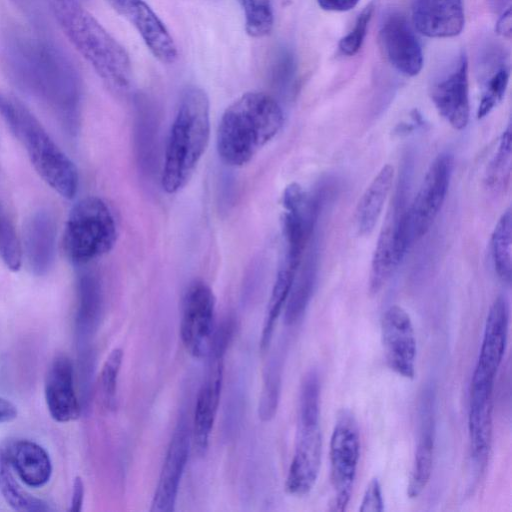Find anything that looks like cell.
Masks as SVG:
<instances>
[{
  "mask_svg": "<svg viewBox=\"0 0 512 512\" xmlns=\"http://www.w3.org/2000/svg\"><path fill=\"white\" fill-rule=\"evenodd\" d=\"M6 59L15 81L72 131L79 119L81 81L68 55L47 39L16 35L8 41Z\"/></svg>",
  "mask_w": 512,
  "mask_h": 512,
  "instance_id": "1",
  "label": "cell"
},
{
  "mask_svg": "<svg viewBox=\"0 0 512 512\" xmlns=\"http://www.w3.org/2000/svg\"><path fill=\"white\" fill-rule=\"evenodd\" d=\"M284 114L264 92H247L230 104L217 129V152L229 166L248 162L281 130Z\"/></svg>",
  "mask_w": 512,
  "mask_h": 512,
  "instance_id": "2",
  "label": "cell"
},
{
  "mask_svg": "<svg viewBox=\"0 0 512 512\" xmlns=\"http://www.w3.org/2000/svg\"><path fill=\"white\" fill-rule=\"evenodd\" d=\"M210 137V103L200 87H186L170 127L161 185L168 194L183 189L191 179Z\"/></svg>",
  "mask_w": 512,
  "mask_h": 512,
  "instance_id": "3",
  "label": "cell"
},
{
  "mask_svg": "<svg viewBox=\"0 0 512 512\" xmlns=\"http://www.w3.org/2000/svg\"><path fill=\"white\" fill-rule=\"evenodd\" d=\"M52 10L63 32L112 89L128 88L132 69L124 47L81 6V3L51 0Z\"/></svg>",
  "mask_w": 512,
  "mask_h": 512,
  "instance_id": "4",
  "label": "cell"
},
{
  "mask_svg": "<svg viewBox=\"0 0 512 512\" xmlns=\"http://www.w3.org/2000/svg\"><path fill=\"white\" fill-rule=\"evenodd\" d=\"M0 114L25 148L40 177L59 195L72 199L79 186L77 168L34 114L18 98L4 91H0Z\"/></svg>",
  "mask_w": 512,
  "mask_h": 512,
  "instance_id": "5",
  "label": "cell"
},
{
  "mask_svg": "<svg viewBox=\"0 0 512 512\" xmlns=\"http://www.w3.org/2000/svg\"><path fill=\"white\" fill-rule=\"evenodd\" d=\"M320 382L316 371L302 380L298 405L296 444L285 488L294 496H304L314 487L321 466Z\"/></svg>",
  "mask_w": 512,
  "mask_h": 512,
  "instance_id": "6",
  "label": "cell"
},
{
  "mask_svg": "<svg viewBox=\"0 0 512 512\" xmlns=\"http://www.w3.org/2000/svg\"><path fill=\"white\" fill-rule=\"evenodd\" d=\"M117 224L109 205L87 196L71 209L63 233V249L74 264L83 265L107 254L117 240Z\"/></svg>",
  "mask_w": 512,
  "mask_h": 512,
  "instance_id": "7",
  "label": "cell"
},
{
  "mask_svg": "<svg viewBox=\"0 0 512 512\" xmlns=\"http://www.w3.org/2000/svg\"><path fill=\"white\" fill-rule=\"evenodd\" d=\"M331 511L343 512L350 501L360 459V435L353 414L343 410L330 438Z\"/></svg>",
  "mask_w": 512,
  "mask_h": 512,
  "instance_id": "8",
  "label": "cell"
},
{
  "mask_svg": "<svg viewBox=\"0 0 512 512\" xmlns=\"http://www.w3.org/2000/svg\"><path fill=\"white\" fill-rule=\"evenodd\" d=\"M509 319V302L504 295H499L486 317L469 393L493 395L496 375L507 347Z\"/></svg>",
  "mask_w": 512,
  "mask_h": 512,
  "instance_id": "9",
  "label": "cell"
},
{
  "mask_svg": "<svg viewBox=\"0 0 512 512\" xmlns=\"http://www.w3.org/2000/svg\"><path fill=\"white\" fill-rule=\"evenodd\" d=\"M215 296L208 284L194 280L187 287L181 310L180 337L194 357L208 355L215 331Z\"/></svg>",
  "mask_w": 512,
  "mask_h": 512,
  "instance_id": "10",
  "label": "cell"
},
{
  "mask_svg": "<svg viewBox=\"0 0 512 512\" xmlns=\"http://www.w3.org/2000/svg\"><path fill=\"white\" fill-rule=\"evenodd\" d=\"M453 169V157L441 153L430 164L411 205L406 209L412 241L424 236L434 223L446 198Z\"/></svg>",
  "mask_w": 512,
  "mask_h": 512,
  "instance_id": "11",
  "label": "cell"
},
{
  "mask_svg": "<svg viewBox=\"0 0 512 512\" xmlns=\"http://www.w3.org/2000/svg\"><path fill=\"white\" fill-rule=\"evenodd\" d=\"M229 344L213 341L208 353V366L196 398L192 439L199 455L205 454L217 414L224 373V355Z\"/></svg>",
  "mask_w": 512,
  "mask_h": 512,
  "instance_id": "12",
  "label": "cell"
},
{
  "mask_svg": "<svg viewBox=\"0 0 512 512\" xmlns=\"http://www.w3.org/2000/svg\"><path fill=\"white\" fill-rule=\"evenodd\" d=\"M381 342L387 366L406 379L415 377L417 341L412 319L399 305L387 308L381 319Z\"/></svg>",
  "mask_w": 512,
  "mask_h": 512,
  "instance_id": "13",
  "label": "cell"
},
{
  "mask_svg": "<svg viewBox=\"0 0 512 512\" xmlns=\"http://www.w3.org/2000/svg\"><path fill=\"white\" fill-rule=\"evenodd\" d=\"M139 33L151 54L163 64L178 58L177 46L158 15L144 0H107Z\"/></svg>",
  "mask_w": 512,
  "mask_h": 512,
  "instance_id": "14",
  "label": "cell"
},
{
  "mask_svg": "<svg viewBox=\"0 0 512 512\" xmlns=\"http://www.w3.org/2000/svg\"><path fill=\"white\" fill-rule=\"evenodd\" d=\"M379 46L386 60L401 74L414 77L423 67V52L406 18L389 15L379 31Z\"/></svg>",
  "mask_w": 512,
  "mask_h": 512,
  "instance_id": "15",
  "label": "cell"
},
{
  "mask_svg": "<svg viewBox=\"0 0 512 512\" xmlns=\"http://www.w3.org/2000/svg\"><path fill=\"white\" fill-rule=\"evenodd\" d=\"M187 424L185 418L180 419L173 432L151 503L152 512H172L175 509L190 452L191 433Z\"/></svg>",
  "mask_w": 512,
  "mask_h": 512,
  "instance_id": "16",
  "label": "cell"
},
{
  "mask_svg": "<svg viewBox=\"0 0 512 512\" xmlns=\"http://www.w3.org/2000/svg\"><path fill=\"white\" fill-rule=\"evenodd\" d=\"M431 99L438 113L456 130L464 129L470 116L468 60L460 56L457 68L432 88Z\"/></svg>",
  "mask_w": 512,
  "mask_h": 512,
  "instance_id": "17",
  "label": "cell"
},
{
  "mask_svg": "<svg viewBox=\"0 0 512 512\" xmlns=\"http://www.w3.org/2000/svg\"><path fill=\"white\" fill-rule=\"evenodd\" d=\"M412 22L427 37H455L465 23L463 0H412Z\"/></svg>",
  "mask_w": 512,
  "mask_h": 512,
  "instance_id": "18",
  "label": "cell"
},
{
  "mask_svg": "<svg viewBox=\"0 0 512 512\" xmlns=\"http://www.w3.org/2000/svg\"><path fill=\"white\" fill-rule=\"evenodd\" d=\"M45 400L51 417L57 422L79 418L81 406L74 387V370L67 356H57L45 378Z\"/></svg>",
  "mask_w": 512,
  "mask_h": 512,
  "instance_id": "19",
  "label": "cell"
},
{
  "mask_svg": "<svg viewBox=\"0 0 512 512\" xmlns=\"http://www.w3.org/2000/svg\"><path fill=\"white\" fill-rule=\"evenodd\" d=\"M434 394L425 390L419 406V436L407 485L409 498L418 497L426 488L433 467L435 443Z\"/></svg>",
  "mask_w": 512,
  "mask_h": 512,
  "instance_id": "20",
  "label": "cell"
},
{
  "mask_svg": "<svg viewBox=\"0 0 512 512\" xmlns=\"http://www.w3.org/2000/svg\"><path fill=\"white\" fill-rule=\"evenodd\" d=\"M56 249V226L47 211L36 212L28 221L24 236V250L29 267L36 275H44L51 268Z\"/></svg>",
  "mask_w": 512,
  "mask_h": 512,
  "instance_id": "21",
  "label": "cell"
},
{
  "mask_svg": "<svg viewBox=\"0 0 512 512\" xmlns=\"http://www.w3.org/2000/svg\"><path fill=\"white\" fill-rule=\"evenodd\" d=\"M9 463L27 486L39 488L50 480L52 463L47 451L30 440H17L5 446Z\"/></svg>",
  "mask_w": 512,
  "mask_h": 512,
  "instance_id": "22",
  "label": "cell"
},
{
  "mask_svg": "<svg viewBox=\"0 0 512 512\" xmlns=\"http://www.w3.org/2000/svg\"><path fill=\"white\" fill-rule=\"evenodd\" d=\"M393 180L394 168L386 164L365 189L355 212L358 234L366 235L373 231L391 191Z\"/></svg>",
  "mask_w": 512,
  "mask_h": 512,
  "instance_id": "23",
  "label": "cell"
},
{
  "mask_svg": "<svg viewBox=\"0 0 512 512\" xmlns=\"http://www.w3.org/2000/svg\"><path fill=\"white\" fill-rule=\"evenodd\" d=\"M400 262L396 250L393 213L383 225L374 249L369 275V290L372 294L383 288Z\"/></svg>",
  "mask_w": 512,
  "mask_h": 512,
  "instance_id": "24",
  "label": "cell"
},
{
  "mask_svg": "<svg viewBox=\"0 0 512 512\" xmlns=\"http://www.w3.org/2000/svg\"><path fill=\"white\" fill-rule=\"evenodd\" d=\"M301 261L285 254L278 269L268 302L260 346L264 350L270 343L275 323L284 308Z\"/></svg>",
  "mask_w": 512,
  "mask_h": 512,
  "instance_id": "25",
  "label": "cell"
},
{
  "mask_svg": "<svg viewBox=\"0 0 512 512\" xmlns=\"http://www.w3.org/2000/svg\"><path fill=\"white\" fill-rule=\"evenodd\" d=\"M102 310V288L98 277L83 273L78 280V329L83 334L91 333L96 327Z\"/></svg>",
  "mask_w": 512,
  "mask_h": 512,
  "instance_id": "26",
  "label": "cell"
},
{
  "mask_svg": "<svg viewBox=\"0 0 512 512\" xmlns=\"http://www.w3.org/2000/svg\"><path fill=\"white\" fill-rule=\"evenodd\" d=\"M0 492L8 505L16 511L40 512L52 510L45 501L33 497L22 489L14 476L5 446H0Z\"/></svg>",
  "mask_w": 512,
  "mask_h": 512,
  "instance_id": "27",
  "label": "cell"
},
{
  "mask_svg": "<svg viewBox=\"0 0 512 512\" xmlns=\"http://www.w3.org/2000/svg\"><path fill=\"white\" fill-rule=\"evenodd\" d=\"M316 280L315 258L311 255L299 275L295 276L289 296L284 306V323L287 326L294 325L306 311L313 294Z\"/></svg>",
  "mask_w": 512,
  "mask_h": 512,
  "instance_id": "28",
  "label": "cell"
},
{
  "mask_svg": "<svg viewBox=\"0 0 512 512\" xmlns=\"http://www.w3.org/2000/svg\"><path fill=\"white\" fill-rule=\"evenodd\" d=\"M512 215L508 208L499 218L491 235V256L495 271L506 283L511 281Z\"/></svg>",
  "mask_w": 512,
  "mask_h": 512,
  "instance_id": "29",
  "label": "cell"
},
{
  "mask_svg": "<svg viewBox=\"0 0 512 512\" xmlns=\"http://www.w3.org/2000/svg\"><path fill=\"white\" fill-rule=\"evenodd\" d=\"M511 127L510 125L503 132L497 151L489 163L485 176L487 188L493 192L504 191L510 182L511 175Z\"/></svg>",
  "mask_w": 512,
  "mask_h": 512,
  "instance_id": "30",
  "label": "cell"
},
{
  "mask_svg": "<svg viewBox=\"0 0 512 512\" xmlns=\"http://www.w3.org/2000/svg\"><path fill=\"white\" fill-rule=\"evenodd\" d=\"M245 17L246 33L252 38L268 36L274 26V13L270 0H237Z\"/></svg>",
  "mask_w": 512,
  "mask_h": 512,
  "instance_id": "31",
  "label": "cell"
},
{
  "mask_svg": "<svg viewBox=\"0 0 512 512\" xmlns=\"http://www.w3.org/2000/svg\"><path fill=\"white\" fill-rule=\"evenodd\" d=\"M22 253L15 227L0 201V258L8 269L18 271L22 264Z\"/></svg>",
  "mask_w": 512,
  "mask_h": 512,
  "instance_id": "32",
  "label": "cell"
},
{
  "mask_svg": "<svg viewBox=\"0 0 512 512\" xmlns=\"http://www.w3.org/2000/svg\"><path fill=\"white\" fill-rule=\"evenodd\" d=\"M122 361V349H113L105 360L100 373V395L102 402L107 409H113L116 405L117 382Z\"/></svg>",
  "mask_w": 512,
  "mask_h": 512,
  "instance_id": "33",
  "label": "cell"
},
{
  "mask_svg": "<svg viewBox=\"0 0 512 512\" xmlns=\"http://www.w3.org/2000/svg\"><path fill=\"white\" fill-rule=\"evenodd\" d=\"M510 72L505 66L498 68L486 81L477 110L478 119L487 116L504 98Z\"/></svg>",
  "mask_w": 512,
  "mask_h": 512,
  "instance_id": "34",
  "label": "cell"
},
{
  "mask_svg": "<svg viewBox=\"0 0 512 512\" xmlns=\"http://www.w3.org/2000/svg\"><path fill=\"white\" fill-rule=\"evenodd\" d=\"M374 11V4L370 2L358 15L353 29L339 41L338 47L346 56L355 55L361 48Z\"/></svg>",
  "mask_w": 512,
  "mask_h": 512,
  "instance_id": "35",
  "label": "cell"
},
{
  "mask_svg": "<svg viewBox=\"0 0 512 512\" xmlns=\"http://www.w3.org/2000/svg\"><path fill=\"white\" fill-rule=\"evenodd\" d=\"M279 376L275 365L269 368L265 376L259 404V415L263 420H269L275 413L279 394Z\"/></svg>",
  "mask_w": 512,
  "mask_h": 512,
  "instance_id": "36",
  "label": "cell"
},
{
  "mask_svg": "<svg viewBox=\"0 0 512 512\" xmlns=\"http://www.w3.org/2000/svg\"><path fill=\"white\" fill-rule=\"evenodd\" d=\"M384 498L381 484L378 478L374 477L368 483L363 498L360 503L361 512H380L384 511Z\"/></svg>",
  "mask_w": 512,
  "mask_h": 512,
  "instance_id": "37",
  "label": "cell"
},
{
  "mask_svg": "<svg viewBox=\"0 0 512 512\" xmlns=\"http://www.w3.org/2000/svg\"><path fill=\"white\" fill-rule=\"evenodd\" d=\"M359 0H317L319 7L325 11L345 12L353 9Z\"/></svg>",
  "mask_w": 512,
  "mask_h": 512,
  "instance_id": "38",
  "label": "cell"
},
{
  "mask_svg": "<svg viewBox=\"0 0 512 512\" xmlns=\"http://www.w3.org/2000/svg\"><path fill=\"white\" fill-rule=\"evenodd\" d=\"M84 499V484L80 477H77L73 484V492L70 503V511L79 512L82 509Z\"/></svg>",
  "mask_w": 512,
  "mask_h": 512,
  "instance_id": "39",
  "label": "cell"
},
{
  "mask_svg": "<svg viewBox=\"0 0 512 512\" xmlns=\"http://www.w3.org/2000/svg\"><path fill=\"white\" fill-rule=\"evenodd\" d=\"M18 411L16 406L9 400L0 396V424L11 422L16 419Z\"/></svg>",
  "mask_w": 512,
  "mask_h": 512,
  "instance_id": "40",
  "label": "cell"
},
{
  "mask_svg": "<svg viewBox=\"0 0 512 512\" xmlns=\"http://www.w3.org/2000/svg\"><path fill=\"white\" fill-rule=\"evenodd\" d=\"M496 31L503 37L510 38L512 31V18H511V9L508 8L507 11L499 18L496 24Z\"/></svg>",
  "mask_w": 512,
  "mask_h": 512,
  "instance_id": "41",
  "label": "cell"
},
{
  "mask_svg": "<svg viewBox=\"0 0 512 512\" xmlns=\"http://www.w3.org/2000/svg\"><path fill=\"white\" fill-rule=\"evenodd\" d=\"M59 1H67V2H77V3H81V0H59Z\"/></svg>",
  "mask_w": 512,
  "mask_h": 512,
  "instance_id": "42",
  "label": "cell"
}]
</instances>
